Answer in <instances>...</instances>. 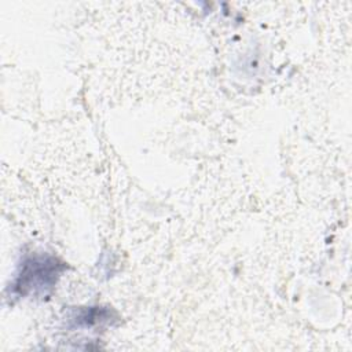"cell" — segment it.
Returning <instances> with one entry per match:
<instances>
[{
    "label": "cell",
    "instance_id": "6da1fadb",
    "mask_svg": "<svg viewBox=\"0 0 352 352\" xmlns=\"http://www.w3.org/2000/svg\"><path fill=\"white\" fill-rule=\"evenodd\" d=\"M59 264L52 257H36L28 260L15 282V290L21 294L43 290L54 285L59 274Z\"/></svg>",
    "mask_w": 352,
    "mask_h": 352
}]
</instances>
